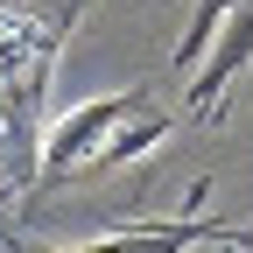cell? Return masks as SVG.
I'll return each mask as SVG.
<instances>
[{
  "mask_svg": "<svg viewBox=\"0 0 253 253\" xmlns=\"http://www.w3.org/2000/svg\"><path fill=\"white\" fill-rule=\"evenodd\" d=\"M78 7L84 0H42L0 14V190L14 197L36 190L28 169H42V91Z\"/></svg>",
  "mask_w": 253,
  "mask_h": 253,
  "instance_id": "1",
  "label": "cell"
},
{
  "mask_svg": "<svg viewBox=\"0 0 253 253\" xmlns=\"http://www.w3.org/2000/svg\"><path fill=\"white\" fill-rule=\"evenodd\" d=\"M176 63L197 71L190 78V113L204 120L225 99V84L253 63V0H197V21L183 28Z\"/></svg>",
  "mask_w": 253,
  "mask_h": 253,
  "instance_id": "3",
  "label": "cell"
},
{
  "mask_svg": "<svg viewBox=\"0 0 253 253\" xmlns=\"http://www.w3.org/2000/svg\"><path fill=\"white\" fill-rule=\"evenodd\" d=\"M246 246V232H225V225H204L197 211L190 218H148V225H113L99 239H84V246H42V253H190V246Z\"/></svg>",
  "mask_w": 253,
  "mask_h": 253,
  "instance_id": "4",
  "label": "cell"
},
{
  "mask_svg": "<svg viewBox=\"0 0 253 253\" xmlns=\"http://www.w3.org/2000/svg\"><path fill=\"white\" fill-rule=\"evenodd\" d=\"M169 134V113L148 99V91H113V99H91L78 113L56 120V134L42 141V169L36 190H56L71 176H106L120 162H141V155Z\"/></svg>",
  "mask_w": 253,
  "mask_h": 253,
  "instance_id": "2",
  "label": "cell"
}]
</instances>
